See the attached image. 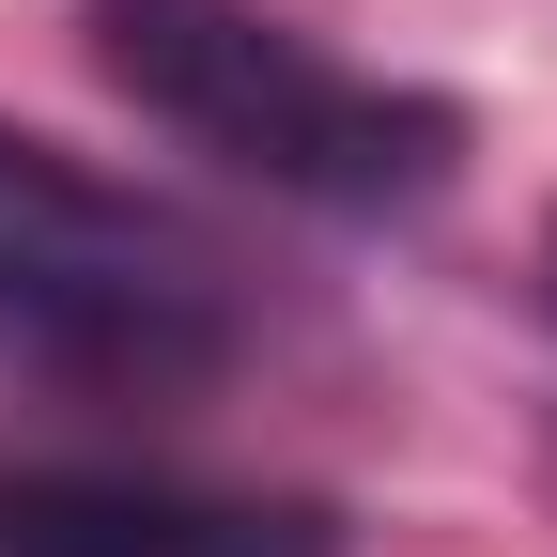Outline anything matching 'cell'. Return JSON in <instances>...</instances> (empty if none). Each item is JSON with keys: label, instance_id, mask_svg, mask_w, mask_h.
I'll use <instances>...</instances> for the list:
<instances>
[{"label": "cell", "instance_id": "6da1fadb", "mask_svg": "<svg viewBox=\"0 0 557 557\" xmlns=\"http://www.w3.org/2000/svg\"><path fill=\"white\" fill-rule=\"evenodd\" d=\"M109 94H139L171 139H201L218 171L325 201V218H403L465 171V109L341 62L325 32L263 16V0H94Z\"/></svg>", "mask_w": 557, "mask_h": 557}, {"label": "cell", "instance_id": "7a4b0ae2", "mask_svg": "<svg viewBox=\"0 0 557 557\" xmlns=\"http://www.w3.org/2000/svg\"><path fill=\"white\" fill-rule=\"evenodd\" d=\"M218 278H201L124 186H94L62 139L0 124V357L32 372H109V387H171L218 357Z\"/></svg>", "mask_w": 557, "mask_h": 557}, {"label": "cell", "instance_id": "3957f363", "mask_svg": "<svg viewBox=\"0 0 557 557\" xmlns=\"http://www.w3.org/2000/svg\"><path fill=\"white\" fill-rule=\"evenodd\" d=\"M0 557H341L310 496H186V480H0Z\"/></svg>", "mask_w": 557, "mask_h": 557}]
</instances>
